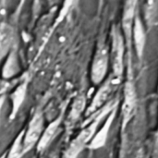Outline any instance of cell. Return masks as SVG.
I'll return each mask as SVG.
<instances>
[{"label":"cell","mask_w":158,"mask_h":158,"mask_svg":"<svg viewBox=\"0 0 158 158\" xmlns=\"http://www.w3.org/2000/svg\"><path fill=\"white\" fill-rule=\"evenodd\" d=\"M1 1H2V4H4L6 2V0H1Z\"/></svg>","instance_id":"18"},{"label":"cell","mask_w":158,"mask_h":158,"mask_svg":"<svg viewBox=\"0 0 158 158\" xmlns=\"http://www.w3.org/2000/svg\"><path fill=\"white\" fill-rule=\"evenodd\" d=\"M146 31L147 30L145 29L143 19L140 17L139 12H137L131 29V42H133L135 51L139 58H142L144 52L146 44Z\"/></svg>","instance_id":"6"},{"label":"cell","mask_w":158,"mask_h":158,"mask_svg":"<svg viewBox=\"0 0 158 158\" xmlns=\"http://www.w3.org/2000/svg\"><path fill=\"white\" fill-rule=\"evenodd\" d=\"M84 105H85L84 95H79L76 98V100L72 106V109H71V113H70V118L71 119H75L76 118H78L81 115Z\"/></svg>","instance_id":"12"},{"label":"cell","mask_w":158,"mask_h":158,"mask_svg":"<svg viewBox=\"0 0 158 158\" xmlns=\"http://www.w3.org/2000/svg\"><path fill=\"white\" fill-rule=\"evenodd\" d=\"M135 107V90L131 83H127L125 88V100L123 104V118L125 120H129L133 115Z\"/></svg>","instance_id":"10"},{"label":"cell","mask_w":158,"mask_h":158,"mask_svg":"<svg viewBox=\"0 0 158 158\" xmlns=\"http://www.w3.org/2000/svg\"><path fill=\"white\" fill-rule=\"evenodd\" d=\"M103 4H104V0H98V6H99V8L102 7Z\"/></svg>","instance_id":"17"},{"label":"cell","mask_w":158,"mask_h":158,"mask_svg":"<svg viewBox=\"0 0 158 158\" xmlns=\"http://www.w3.org/2000/svg\"><path fill=\"white\" fill-rule=\"evenodd\" d=\"M40 6V0H33V12L37 13Z\"/></svg>","instance_id":"15"},{"label":"cell","mask_w":158,"mask_h":158,"mask_svg":"<svg viewBox=\"0 0 158 158\" xmlns=\"http://www.w3.org/2000/svg\"><path fill=\"white\" fill-rule=\"evenodd\" d=\"M158 0H144L143 4V23L146 30L153 29L157 24Z\"/></svg>","instance_id":"8"},{"label":"cell","mask_w":158,"mask_h":158,"mask_svg":"<svg viewBox=\"0 0 158 158\" xmlns=\"http://www.w3.org/2000/svg\"><path fill=\"white\" fill-rule=\"evenodd\" d=\"M59 125H60V121H59V119H57V120L54 121L53 123H51L46 130H44L42 136L38 142V149L39 150H44L46 148V146L50 144V143L53 141V139L56 137V135L57 133Z\"/></svg>","instance_id":"11"},{"label":"cell","mask_w":158,"mask_h":158,"mask_svg":"<svg viewBox=\"0 0 158 158\" xmlns=\"http://www.w3.org/2000/svg\"><path fill=\"white\" fill-rule=\"evenodd\" d=\"M125 44L126 42L120 27L114 26L111 32V46L109 47V56L113 65V70L116 79H118L123 71Z\"/></svg>","instance_id":"1"},{"label":"cell","mask_w":158,"mask_h":158,"mask_svg":"<svg viewBox=\"0 0 158 158\" xmlns=\"http://www.w3.org/2000/svg\"><path fill=\"white\" fill-rule=\"evenodd\" d=\"M44 158H60L59 157V156H58V154H57V152H55V151H53V152H51V153H49Z\"/></svg>","instance_id":"16"},{"label":"cell","mask_w":158,"mask_h":158,"mask_svg":"<svg viewBox=\"0 0 158 158\" xmlns=\"http://www.w3.org/2000/svg\"><path fill=\"white\" fill-rule=\"evenodd\" d=\"M74 2H75V0H64V2H63V6H62V7H61L60 11H59V13H58L57 18H56V25L59 24V23H60V22H61V21H62L66 17H67V15H68L69 11L70 10L71 6H73Z\"/></svg>","instance_id":"13"},{"label":"cell","mask_w":158,"mask_h":158,"mask_svg":"<svg viewBox=\"0 0 158 158\" xmlns=\"http://www.w3.org/2000/svg\"><path fill=\"white\" fill-rule=\"evenodd\" d=\"M44 130V118L41 112L36 113L32 119L31 120L28 129L26 131L24 140L22 143L23 149L22 150H27L30 149L32 145L37 143L42 136V133Z\"/></svg>","instance_id":"4"},{"label":"cell","mask_w":158,"mask_h":158,"mask_svg":"<svg viewBox=\"0 0 158 158\" xmlns=\"http://www.w3.org/2000/svg\"><path fill=\"white\" fill-rule=\"evenodd\" d=\"M109 62V46L105 42H100L94 52L91 67V80L94 84H100L105 80Z\"/></svg>","instance_id":"2"},{"label":"cell","mask_w":158,"mask_h":158,"mask_svg":"<svg viewBox=\"0 0 158 158\" xmlns=\"http://www.w3.org/2000/svg\"><path fill=\"white\" fill-rule=\"evenodd\" d=\"M138 3L139 0H126L122 11L121 18V31L124 36L126 44H131V29L135 16L138 12Z\"/></svg>","instance_id":"3"},{"label":"cell","mask_w":158,"mask_h":158,"mask_svg":"<svg viewBox=\"0 0 158 158\" xmlns=\"http://www.w3.org/2000/svg\"><path fill=\"white\" fill-rule=\"evenodd\" d=\"M115 80L114 79H109L106 82H105L100 90L98 91V93L96 94V95L94 98L93 103L91 104V106L89 108V110L94 111L95 109H97L98 107H100L111 95L112 92L114 91V87H115Z\"/></svg>","instance_id":"9"},{"label":"cell","mask_w":158,"mask_h":158,"mask_svg":"<svg viewBox=\"0 0 158 158\" xmlns=\"http://www.w3.org/2000/svg\"><path fill=\"white\" fill-rule=\"evenodd\" d=\"M16 40V31L7 22H0V62L13 50Z\"/></svg>","instance_id":"7"},{"label":"cell","mask_w":158,"mask_h":158,"mask_svg":"<svg viewBox=\"0 0 158 158\" xmlns=\"http://www.w3.org/2000/svg\"><path fill=\"white\" fill-rule=\"evenodd\" d=\"M96 128V124H93L85 131H82L69 145L66 152L63 155L62 158H77L80 153L82 151L84 146L87 143L92 139L93 135L94 134V131Z\"/></svg>","instance_id":"5"},{"label":"cell","mask_w":158,"mask_h":158,"mask_svg":"<svg viewBox=\"0 0 158 158\" xmlns=\"http://www.w3.org/2000/svg\"><path fill=\"white\" fill-rule=\"evenodd\" d=\"M9 86H10L9 82H7L5 80H0V94L5 93L9 88Z\"/></svg>","instance_id":"14"}]
</instances>
